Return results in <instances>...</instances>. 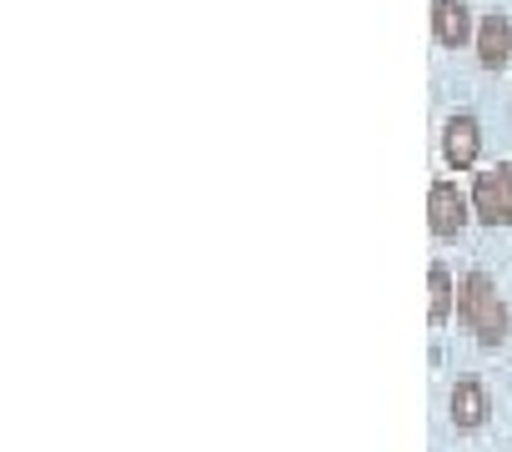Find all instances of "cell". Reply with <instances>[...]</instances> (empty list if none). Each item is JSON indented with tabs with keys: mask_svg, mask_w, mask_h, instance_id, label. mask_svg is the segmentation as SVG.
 <instances>
[{
	"mask_svg": "<svg viewBox=\"0 0 512 452\" xmlns=\"http://www.w3.org/2000/svg\"><path fill=\"white\" fill-rule=\"evenodd\" d=\"M452 312H457V322H462L482 347H497V342H507V332H512V312H507V302L497 297V282H492L487 272H467V277L457 282Z\"/></svg>",
	"mask_w": 512,
	"mask_h": 452,
	"instance_id": "1",
	"label": "cell"
},
{
	"mask_svg": "<svg viewBox=\"0 0 512 452\" xmlns=\"http://www.w3.org/2000/svg\"><path fill=\"white\" fill-rule=\"evenodd\" d=\"M467 201H472V216L482 226H512V161H497V166L477 171Z\"/></svg>",
	"mask_w": 512,
	"mask_h": 452,
	"instance_id": "2",
	"label": "cell"
},
{
	"mask_svg": "<svg viewBox=\"0 0 512 452\" xmlns=\"http://www.w3.org/2000/svg\"><path fill=\"white\" fill-rule=\"evenodd\" d=\"M467 221H472L467 191L457 181H432V191H427V226H432V237L452 242V237H462Z\"/></svg>",
	"mask_w": 512,
	"mask_h": 452,
	"instance_id": "3",
	"label": "cell"
},
{
	"mask_svg": "<svg viewBox=\"0 0 512 452\" xmlns=\"http://www.w3.org/2000/svg\"><path fill=\"white\" fill-rule=\"evenodd\" d=\"M477 156H482V121L472 111L447 116V126H442V161L452 171H472Z\"/></svg>",
	"mask_w": 512,
	"mask_h": 452,
	"instance_id": "4",
	"label": "cell"
},
{
	"mask_svg": "<svg viewBox=\"0 0 512 452\" xmlns=\"http://www.w3.org/2000/svg\"><path fill=\"white\" fill-rule=\"evenodd\" d=\"M447 412H452V427H457V432H477V427H487V417H492L487 382H477V377H462V382L447 392Z\"/></svg>",
	"mask_w": 512,
	"mask_h": 452,
	"instance_id": "5",
	"label": "cell"
},
{
	"mask_svg": "<svg viewBox=\"0 0 512 452\" xmlns=\"http://www.w3.org/2000/svg\"><path fill=\"white\" fill-rule=\"evenodd\" d=\"M472 41H477V61H482V71H502L507 61H512V16H482L477 21V31H472Z\"/></svg>",
	"mask_w": 512,
	"mask_h": 452,
	"instance_id": "6",
	"label": "cell"
},
{
	"mask_svg": "<svg viewBox=\"0 0 512 452\" xmlns=\"http://www.w3.org/2000/svg\"><path fill=\"white\" fill-rule=\"evenodd\" d=\"M472 6L467 0H432V36H437V46H447V51H457V46H467L472 41Z\"/></svg>",
	"mask_w": 512,
	"mask_h": 452,
	"instance_id": "7",
	"label": "cell"
},
{
	"mask_svg": "<svg viewBox=\"0 0 512 452\" xmlns=\"http://www.w3.org/2000/svg\"><path fill=\"white\" fill-rule=\"evenodd\" d=\"M427 292H432L427 322H432V327H447V322H452V302H457V282H452V272H447L442 262H432V272H427Z\"/></svg>",
	"mask_w": 512,
	"mask_h": 452,
	"instance_id": "8",
	"label": "cell"
}]
</instances>
